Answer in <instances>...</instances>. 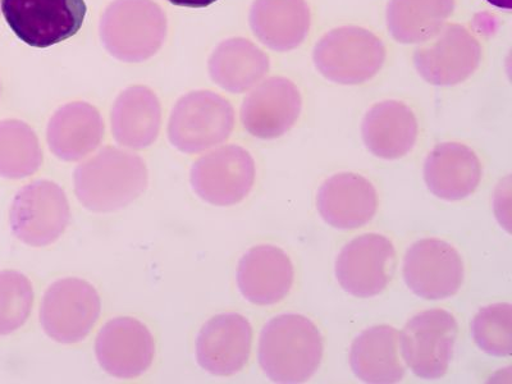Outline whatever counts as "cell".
<instances>
[{"label":"cell","instance_id":"cell-1","mask_svg":"<svg viewBox=\"0 0 512 384\" xmlns=\"http://www.w3.org/2000/svg\"><path fill=\"white\" fill-rule=\"evenodd\" d=\"M73 191L93 213H114L134 203L149 186L145 160L130 150L107 146L73 171Z\"/></svg>","mask_w":512,"mask_h":384},{"label":"cell","instance_id":"cell-2","mask_svg":"<svg viewBox=\"0 0 512 384\" xmlns=\"http://www.w3.org/2000/svg\"><path fill=\"white\" fill-rule=\"evenodd\" d=\"M323 352L318 327L304 315H278L260 332V368L274 383L308 382L318 372Z\"/></svg>","mask_w":512,"mask_h":384},{"label":"cell","instance_id":"cell-3","mask_svg":"<svg viewBox=\"0 0 512 384\" xmlns=\"http://www.w3.org/2000/svg\"><path fill=\"white\" fill-rule=\"evenodd\" d=\"M167 30L166 13L154 0H113L99 24L105 50L125 63L154 57L167 38Z\"/></svg>","mask_w":512,"mask_h":384},{"label":"cell","instance_id":"cell-4","mask_svg":"<svg viewBox=\"0 0 512 384\" xmlns=\"http://www.w3.org/2000/svg\"><path fill=\"white\" fill-rule=\"evenodd\" d=\"M235 109L224 96L191 91L177 100L169 116V144L184 154H200L221 146L235 130Z\"/></svg>","mask_w":512,"mask_h":384},{"label":"cell","instance_id":"cell-5","mask_svg":"<svg viewBox=\"0 0 512 384\" xmlns=\"http://www.w3.org/2000/svg\"><path fill=\"white\" fill-rule=\"evenodd\" d=\"M313 59L320 75L327 80L338 85H361L381 71L386 48L372 31L342 26L318 41Z\"/></svg>","mask_w":512,"mask_h":384},{"label":"cell","instance_id":"cell-6","mask_svg":"<svg viewBox=\"0 0 512 384\" xmlns=\"http://www.w3.org/2000/svg\"><path fill=\"white\" fill-rule=\"evenodd\" d=\"M71 221L66 192L57 182L36 180L21 187L9 209L13 236L31 248H45L61 239Z\"/></svg>","mask_w":512,"mask_h":384},{"label":"cell","instance_id":"cell-7","mask_svg":"<svg viewBox=\"0 0 512 384\" xmlns=\"http://www.w3.org/2000/svg\"><path fill=\"white\" fill-rule=\"evenodd\" d=\"M102 314L99 292L82 278L58 280L44 292L40 304V324L50 340L75 345L93 332Z\"/></svg>","mask_w":512,"mask_h":384},{"label":"cell","instance_id":"cell-8","mask_svg":"<svg viewBox=\"0 0 512 384\" xmlns=\"http://www.w3.org/2000/svg\"><path fill=\"white\" fill-rule=\"evenodd\" d=\"M256 180V164L240 145L217 146L192 164L190 184L198 198L214 207H232L248 198Z\"/></svg>","mask_w":512,"mask_h":384},{"label":"cell","instance_id":"cell-9","mask_svg":"<svg viewBox=\"0 0 512 384\" xmlns=\"http://www.w3.org/2000/svg\"><path fill=\"white\" fill-rule=\"evenodd\" d=\"M459 323L443 309L425 310L411 318L400 333V349L406 367L420 379L436 381L450 368Z\"/></svg>","mask_w":512,"mask_h":384},{"label":"cell","instance_id":"cell-10","mask_svg":"<svg viewBox=\"0 0 512 384\" xmlns=\"http://www.w3.org/2000/svg\"><path fill=\"white\" fill-rule=\"evenodd\" d=\"M0 12L18 39L49 48L81 30L88 7L85 0H2Z\"/></svg>","mask_w":512,"mask_h":384},{"label":"cell","instance_id":"cell-11","mask_svg":"<svg viewBox=\"0 0 512 384\" xmlns=\"http://www.w3.org/2000/svg\"><path fill=\"white\" fill-rule=\"evenodd\" d=\"M402 272L409 290L429 301L446 300L459 294L465 277L459 251L440 239L414 242L406 251Z\"/></svg>","mask_w":512,"mask_h":384},{"label":"cell","instance_id":"cell-12","mask_svg":"<svg viewBox=\"0 0 512 384\" xmlns=\"http://www.w3.org/2000/svg\"><path fill=\"white\" fill-rule=\"evenodd\" d=\"M395 267L396 250L392 242L378 233H365L342 248L335 273L347 294L369 299L386 290Z\"/></svg>","mask_w":512,"mask_h":384},{"label":"cell","instance_id":"cell-13","mask_svg":"<svg viewBox=\"0 0 512 384\" xmlns=\"http://www.w3.org/2000/svg\"><path fill=\"white\" fill-rule=\"evenodd\" d=\"M482 59L479 41L461 25H447L415 50L416 71L428 84L454 86L468 80Z\"/></svg>","mask_w":512,"mask_h":384},{"label":"cell","instance_id":"cell-14","mask_svg":"<svg viewBox=\"0 0 512 384\" xmlns=\"http://www.w3.org/2000/svg\"><path fill=\"white\" fill-rule=\"evenodd\" d=\"M94 352L100 367L117 379H135L152 367L155 341L146 324L130 317L105 323L95 338Z\"/></svg>","mask_w":512,"mask_h":384},{"label":"cell","instance_id":"cell-15","mask_svg":"<svg viewBox=\"0 0 512 384\" xmlns=\"http://www.w3.org/2000/svg\"><path fill=\"white\" fill-rule=\"evenodd\" d=\"M303 111L300 90L286 77L260 81L241 105L242 127L260 140L278 139L292 127Z\"/></svg>","mask_w":512,"mask_h":384},{"label":"cell","instance_id":"cell-16","mask_svg":"<svg viewBox=\"0 0 512 384\" xmlns=\"http://www.w3.org/2000/svg\"><path fill=\"white\" fill-rule=\"evenodd\" d=\"M253 327L244 315L224 313L210 318L195 340L199 367L216 377H231L249 363Z\"/></svg>","mask_w":512,"mask_h":384},{"label":"cell","instance_id":"cell-17","mask_svg":"<svg viewBox=\"0 0 512 384\" xmlns=\"http://www.w3.org/2000/svg\"><path fill=\"white\" fill-rule=\"evenodd\" d=\"M294 280V264L277 246H254L242 255L237 265V287L250 304L271 306L281 303L290 294Z\"/></svg>","mask_w":512,"mask_h":384},{"label":"cell","instance_id":"cell-18","mask_svg":"<svg viewBox=\"0 0 512 384\" xmlns=\"http://www.w3.org/2000/svg\"><path fill=\"white\" fill-rule=\"evenodd\" d=\"M317 209L328 226L337 230H356L376 216V187L368 178L356 173H337L319 187Z\"/></svg>","mask_w":512,"mask_h":384},{"label":"cell","instance_id":"cell-19","mask_svg":"<svg viewBox=\"0 0 512 384\" xmlns=\"http://www.w3.org/2000/svg\"><path fill=\"white\" fill-rule=\"evenodd\" d=\"M104 136L102 113L86 102L62 105L47 126L49 150L63 162H80L89 157L102 145Z\"/></svg>","mask_w":512,"mask_h":384},{"label":"cell","instance_id":"cell-20","mask_svg":"<svg viewBox=\"0 0 512 384\" xmlns=\"http://www.w3.org/2000/svg\"><path fill=\"white\" fill-rule=\"evenodd\" d=\"M482 162L472 148L459 143L434 146L424 162V181L438 199L460 201L477 191Z\"/></svg>","mask_w":512,"mask_h":384},{"label":"cell","instance_id":"cell-21","mask_svg":"<svg viewBox=\"0 0 512 384\" xmlns=\"http://www.w3.org/2000/svg\"><path fill=\"white\" fill-rule=\"evenodd\" d=\"M418 134L413 109L397 100L374 104L361 125L365 148L374 157L384 160L406 157L414 149Z\"/></svg>","mask_w":512,"mask_h":384},{"label":"cell","instance_id":"cell-22","mask_svg":"<svg viewBox=\"0 0 512 384\" xmlns=\"http://www.w3.org/2000/svg\"><path fill=\"white\" fill-rule=\"evenodd\" d=\"M162 128V105L152 89L130 86L114 100L111 113L113 139L122 148L148 149Z\"/></svg>","mask_w":512,"mask_h":384},{"label":"cell","instance_id":"cell-23","mask_svg":"<svg viewBox=\"0 0 512 384\" xmlns=\"http://www.w3.org/2000/svg\"><path fill=\"white\" fill-rule=\"evenodd\" d=\"M249 24L260 43L276 52H288L303 44L312 16L306 0H255Z\"/></svg>","mask_w":512,"mask_h":384},{"label":"cell","instance_id":"cell-24","mask_svg":"<svg viewBox=\"0 0 512 384\" xmlns=\"http://www.w3.org/2000/svg\"><path fill=\"white\" fill-rule=\"evenodd\" d=\"M350 365L365 383H399L406 369L400 358V333L391 326H374L352 342Z\"/></svg>","mask_w":512,"mask_h":384},{"label":"cell","instance_id":"cell-25","mask_svg":"<svg viewBox=\"0 0 512 384\" xmlns=\"http://www.w3.org/2000/svg\"><path fill=\"white\" fill-rule=\"evenodd\" d=\"M269 67L271 62L267 54L244 38L222 41L208 63L210 79L232 94L253 89L267 76Z\"/></svg>","mask_w":512,"mask_h":384},{"label":"cell","instance_id":"cell-26","mask_svg":"<svg viewBox=\"0 0 512 384\" xmlns=\"http://www.w3.org/2000/svg\"><path fill=\"white\" fill-rule=\"evenodd\" d=\"M455 0H390L387 29L400 44H423L445 27Z\"/></svg>","mask_w":512,"mask_h":384},{"label":"cell","instance_id":"cell-27","mask_svg":"<svg viewBox=\"0 0 512 384\" xmlns=\"http://www.w3.org/2000/svg\"><path fill=\"white\" fill-rule=\"evenodd\" d=\"M44 154L38 135L21 120L0 121V177L24 180L43 166Z\"/></svg>","mask_w":512,"mask_h":384},{"label":"cell","instance_id":"cell-28","mask_svg":"<svg viewBox=\"0 0 512 384\" xmlns=\"http://www.w3.org/2000/svg\"><path fill=\"white\" fill-rule=\"evenodd\" d=\"M34 300L29 277L15 269L0 271V337L12 335L25 326Z\"/></svg>","mask_w":512,"mask_h":384},{"label":"cell","instance_id":"cell-29","mask_svg":"<svg viewBox=\"0 0 512 384\" xmlns=\"http://www.w3.org/2000/svg\"><path fill=\"white\" fill-rule=\"evenodd\" d=\"M472 336L480 350L495 358L512 351V305L498 303L479 310L472 322Z\"/></svg>","mask_w":512,"mask_h":384},{"label":"cell","instance_id":"cell-30","mask_svg":"<svg viewBox=\"0 0 512 384\" xmlns=\"http://www.w3.org/2000/svg\"><path fill=\"white\" fill-rule=\"evenodd\" d=\"M168 2L177 7L207 8L218 2V0H168Z\"/></svg>","mask_w":512,"mask_h":384},{"label":"cell","instance_id":"cell-31","mask_svg":"<svg viewBox=\"0 0 512 384\" xmlns=\"http://www.w3.org/2000/svg\"><path fill=\"white\" fill-rule=\"evenodd\" d=\"M487 2L497 8L505 9V11H510L512 7V0H487Z\"/></svg>","mask_w":512,"mask_h":384},{"label":"cell","instance_id":"cell-32","mask_svg":"<svg viewBox=\"0 0 512 384\" xmlns=\"http://www.w3.org/2000/svg\"><path fill=\"white\" fill-rule=\"evenodd\" d=\"M0 2H2V0H0ZM0 13H2V12H0Z\"/></svg>","mask_w":512,"mask_h":384}]
</instances>
